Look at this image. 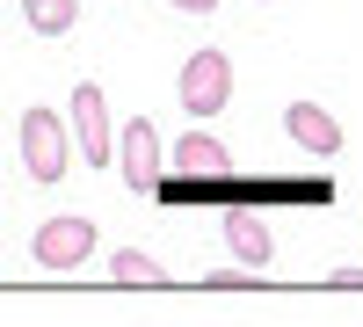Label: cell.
<instances>
[{"label": "cell", "instance_id": "cell-1", "mask_svg": "<svg viewBox=\"0 0 363 327\" xmlns=\"http://www.w3.org/2000/svg\"><path fill=\"white\" fill-rule=\"evenodd\" d=\"M174 102L189 109V124H211L225 102H233V58L225 51H189L182 58V73H174Z\"/></svg>", "mask_w": 363, "mask_h": 327}, {"label": "cell", "instance_id": "cell-11", "mask_svg": "<svg viewBox=\"0 0 363 327\" xmlns=\"http://www.w3.org/2000/svg\"><path fill=\"white\" fill-rule=\"evenodd\" d=\"M203 291H247V284H262L255 270H218V277H196Z\"/></svg>", "mask_w": 363, "mask_h": 327}, {"label": "cell", "instance_id": "cell-8", "mask_svg": "<svg viewBox=\"0 0 363 327\" xmlns=\"http://www.w3.org/2000/svg\"><path fill=\"white\" fill-rule=\"evenodd\" d=\"M167 160H174V174H182V182H218V174L233 167V153H225V145L211 138V131H189Z\"/></svg>", "mask_w": 363, "mask_h": 327}, {"label": "cell", "instance_id": "cell-6", "mask_svg": "<svg viewBox=\"0 0 363 327\" xmlns=\"http://www.w3.org/2000/svg\"><path fill=\"white\" fill-rule=\"evenodd\" d=\"M284 131H291V145H298L306 160H335V153H342V116L320 109V102H291V109H284Z\"/></svg>", "mask_w": 363, "mask_h": 327}, {"label": "cell", "instance_id": "cell-10", "mask_svg": "<svg viewBox=\"0 0 363 327\" xmlns=\"http://www.w3.org/2000/svg\"><path fill=\"white\" fill-rule=\"evenodd\" d=\"M109 277H116V284H131V291H153V284H174V277L160 270V262H153V255H138V248H116V255H109Z\"/></svg>", "mask_w": 363, "mask_h": 327}, {"label": "cell", "instance_id": "cell-5", "mask_svg": "<svg viewBox=\"0 0 363 327\" xmlns=\"http://www.w3.org/2000/svg\"><path fill=\"white\" fill-rule=\"evenodd\" d=\"M73 131H80V167H109L116 160V131H109V102L95 80L73 87Z\"/></svg>", "mask_w": 363, "mask_h": 327}, {"label": "cell", "instance_id": "cell-9", "mask_svg": "<svg viewBox=\"0 0 363 327\" xmlns=\"http://www.w3.org/2000/svg\"><path fill=\"white\" fill-rule=\"evenodd\" d=\"M22 22L37 37H73L80 29V0H22Z\"/></svg>", "mask_w": 363, "mask_h": 327}, {"label": "cell", "instance_id": "cell-13", "mask_svg": "<svg viewBox=\"0 0 363 327\" xmlns=\"http://www.w3.org/2000/svg\"><path fill=\"white\" fill-rule=\"evenodd\" d=\"M167 8H182V15H211L218 0H167Z\"/></svg>", "mask_w": 363, "mask_h": 327}, {"label": "cell", "instance_id": "cell-3", "mask_svg": "<svg viewBox=\"0 0 363 327\" xmlns=\"http://www.w3.org/2000/svg\"><path fill=\"white\" fill-rule=\"evenodd\" d=\"M87 255H95V218H80V211H58L29 233V262L37 270H80Z\"/></svg>", "mask_w": 363, "mask_h": 327}, {"label": "cell", "instance_id": "cell-12", "mask_svg": "<svg viewBox=\"0 0 363 327\" xmlns=\"http://www.w3.org/2000/svg\"><path fill=\"white\" fill-rule=\"evenodd\" d=\"M327 291H363V270H335V277H327Z\"/></svg>", "mask_w": 363, "mask_h": 327}, {"label": "cell", "instance_id": "cell-4", "mask_svg": "<svg viewBox=\"0 0 363 327\" xmlns=\"http://www.w3.org/2000/svg\"><path fill=\"white\" fill-rule=\"evenodd\" d=\"M160 160H167V145H160V131H153V116H131V124L116 131L124 189H131V196H160Z\"/></svg>", "mask_w": 363, "mask_h": 327}, {"label": "cell", "instance_id": "cell-7", "mask_svg": "<svg viewBox=\"0 0 363 327\" xmlns=\"http://www.w3.org/2000/svg\"><path fill=\"white\" fill-rule=\"evenodd\" d=\"M225 248L240 255V270H269L277 262V233H269V218L262 211H225Z\"/></svg>", "mask_w": 363, "mask_h": 327}, {"label": "cell", "instance_id": "cell-2", "mask_svg": "<svg viewBox=\"0 0 363 327\" xmlns=\"http://www.w3.org/2000/svg\"><path fill=\"white\" fill-rule=\"evenodd\" d=\"M22 167H29V182H58V174L73 167L66 116L58 109H22Z\"/></svg>", "mask_w": 363, "mask_h": 327}]
</instances>
